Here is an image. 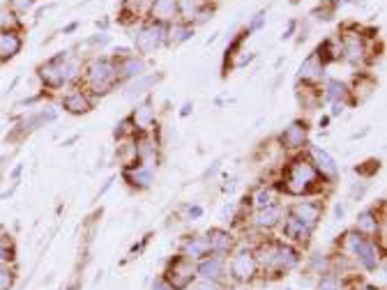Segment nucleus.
<instances>
[{
	"instance_id": "obj_20",
	"label": "nucleus",
	"mask_w": 387,
	"mask_h": 290,
	"mask_svg": "<svg viewBox=\"0 0 387 290\" xmlns=\"http://www.w3.org/2000/svg\"><path fill=\"white\" fill-rule=\"evenodd\" d=\"M224 270H226V262L222 256H206L201 258V262L196 265V274L208 281H219L224 277Z\"/></svg>"
},
{
	"instance_id": "obj_2",
	"label": "nucleus",
	"mask_w": 387,
	"mask_h": 290,
	"mask_svg": "<svg viewBox=\"0 0 387 290\" xmlns=\"http://www.w3.org/2000/svg\"><path fill=\"white\" fill-rule=\"evenodd\" d=\"M78 83H81V90H85L90 97H100V95L111 92L113 87L120 83L116 60L102 58V56L88 60V65L83 67Z\"/></svg>"
},
{
	"instance_id": "obj_36",
	"label": "nucleus",
	"mask_w": 387,
	"mask_h": 290,
	"mask_svg": "<svg viewBox=\"0 0 387 290\" xmlns=\"http://www.w3.org/2000/svg\"><path fill=\"white\" fill-rule=\"evenodd\" d=\"M251 200H256V205H258V207H268V205L275 203V196H272V189L263 187V189L256 193V198H251Z\"/></svg>"
},
{
	"instance_id": "obj_38",
	"label": "nucleus",
	"mask_w": 387,
	"mask_h": 290,
	"mask_svg": "<svg viewBox=\"0 0 387 290\" xmlns=\"http://www.w3.org/2000/svg\"><path fill=\"white\" fill-rule=\"evenodd\" d=\"M311 267L318 270V274H328V267H330V260L323 258V256H314L311 258Z\"/></svg>"
},
{
	"instance_id": "obj_14",
	"label": "nucleus",
	"mask_w": 387,
	"mask_h": 290,
	"mask_svg": "<svg viewBox=\"0 0 387 290\" xmlns=\"http://www.w3.org/2000/svg\"><path fill=\"white\" fill-rule=\"evenodd\" d=\"M63 109L72 113V116H83V113L93 109V97L81 90V87H74V90H69L63 97Z\"/></svg>"
},
{
	"instance_id": "obj_24",
	"label": "nucleus",
	"mask_w": 387,
	"mask_h": 290,
	"mask_svg": "<svg viewBox=\"0 0 387 290\" xmlns=\"http://www.w3.org/2000/svg\"><path fill=\"white\" fill-rule=\"evenodd\" d=\"M182 253L191 260H201L210 256V244H208V237L206 235H196V237H189L187 242L182 244Z\"/></svg>"
},
{
	"instance_id": "obj_26",
	"label": "nucleus",
	"mask_w": 387,
	"mask_h": 290,
	"mask_svg": "<svg viewBox=\"0 0 387 290\" xmlns=\"http://www.w3.org/2000/svg\"><path fill=\"white\" fill-rule=\"evenodd\" d=\"M281 222H284V235L288 237L290 242H300V244L309 242V237H311L309 228H304L300 222H295L290 215H286V219H281Z\"/></svg>"
},
{
	"instance_id": "obj_6",
	"label": "nucleus",
	"mask_w": 387,
	"mask_h": 290,
	"mask_svg": "<svg viewBox=\"0 0 387 290\" xmlns=\"http://www.w3.org/2000/svg\"><path fill=\"white\" fill-rule=\"evenodd\" d=\"M194 279H196V265H194V260L187 258L184 253L180 256H175L169 267L164 272V281L169 284L173 290H184L194 284Z\"/></svg>"
},
{
	"instance_id": "obj_5",
	"label": "nucleus",
	"mask_w": 387,
	"mask_h": 290,
	"mask_svg": "<svg viewBox=\"0 0 387 290\" xmlns=\"http://www.w3.org/2000/svg\"><path fill=\"white\" fill-rule=\"evenodd\" d=\"M339 47H341V58L350 65H364V60L369 58V47L362 35V28L348 25L339 35Z\"/></svg>"
},
{
	"instance_id": "obj_7",
	"label": "nucleus",
	"mask_w": 387,
	"mask_h": 290,
	"mask_svg": "<svg viewBox=\"0 0 387 290\" xmlns=\"http://www.w3.org/2000/svg\"><path fill=\"white\" fill-rule=\"evenodd\" d=\"M288 215L314 233V228L318 226L321 217H323V205L318 200H300V203L288 207Z\"/></svg>"
},
{
	"instance_id": "obj_10",
	"label": "nucleus",
	"mask_w": 387,
	"mask_h": 290,
	"mask_svg": "<svg viewBox=\"0 0 387 290\" xmlns=\"http://www.w3.org/2000/svg\"><path fill=\"white\" fill-rule=\"evenodd\" d=\"M148 19L166 25L180 21V0H153L148 7Z\"/></svg>"
},
{
	"instance_id": "obj_1",
	"label": "nucleus",
	"mask_w": 387,
	"mask_h": 290,
	"mask_svg": "<svg viewBox=\"0 0 387 290\" xmlns=\"http://www.w3.org/2000/svg\"><path fill=\"white\" fill-rule=\"evenodd\" d=\"M321 173L316 171L314 162L309 159V155H297L293 157L286 169L284 178H281V191H286L288 196H309V193L321 191Z\"/></svg>"
},
{
	"instance_id": "obj_11",
	"label": "nucleus",
	"mask_w": 387,
	"mask_h": 290,
	"mask_svg": "<svg viewBox=\"0 0 387 290\" xmlns=\"http://www.w3.org/2000/svg\"><path fill=\"white\" fill-rule=\"evenodd\" d=\"M63 56H65V51H60V54L56 58H51L47 60L44 65H40L37 69V74L42 78V83L51 87V90H58V87H63L65 85V78H63V69H60V63H63Z\"/></svg>"
},
{
	"instance_id": "obj_23",
	"label": "nucleus",
	"mask_w": 387,
	"mask_h": 290,
	"mask_svg": "<svg viewBox=\"0 0 387 290\" xmlns=\"http://www.w3.org/2000/svg\"><path fill=\"white\" fill-rule=\"evenodd\" d=\"M381 228H385V222H383V219H378V215L374 212V210H364V212L359 215L357 222H355V231L362 233L364 237L378 235Z\"/></svg>"
},
{
	"instance_id": "obj_41",
	"label": "nucleus",
	"mask_w": 387,
	"mask_h": 290,
	"mask_svg": "<svg viewBox=\"0 0 387 290\" xmlns=\"http://www.w3.org/2000/svg\"><path fill=\"white\" fill-rule=\"evenodd\" d=\"M153 290H173V288H171L169 284H166L164 279H157L155 284H153Z\"/></svg>"
},
{
	"instance_id": "obj_29",
	"label": "nucleus",
	"mask_w": 387,
	"mask_h": 290,
	"mask_svg": "<svg viewBox=\"0 0 387 290\" xmlns=\"http://www.w3.org/2000/svg\"><path fill=\"white\" fill-rule=\"evenodd\" d=\"M21 14H16L7 3H0V30H21Z\"/></svg>"
},
{
	"instance_id": "obj_34",
	"label": "nucleus",
	"mask_w": 387,
	"mask_h": 290,
	"mask_svg": "<svg viewBox=\"0 0 387 290\" xmlns=\"http://www.w3.org/2000/svg\"><path fill=\"white\" fill-rule=\"evenodd\" d=\"M316 290H344V284H341L337 277H332L330 272H328V274L318 279V284H316Z\"/></svg>"
},
{
	"instance_id": "obj_8",
	"label": "nucleus",
	"mask_w": 387,
	"mask_h": 290,
	"mask_svg": "<svg viewBox=\"0 0 387 290\" xmlns=\"http://www.w3.org/2000/svg\"><path fill=\"white\" fill-rule=\"evenodd\" d=\"M306 138H309V125L304 120H295L281 131L279 136V145L284 150H302L306 145Z\"/></svg>"
},
{
	"instance_id": "obj_37",
	"label": "nucleus",
	"mask_w": 387,
	"mask_h": 290,
	"mask_svg": "<svg viewBox=\"0 0 387 290\" xmlns=\"http://www.w3.org/2000/svg\"><path fill=\"white\" fill-rule=\"evenodd\" d=\"M7 5H10L16 14H23V12H28L30 7L35 5V0H7Z\"/></svg>"
},
{
	"instance_id": "obj_16",
	"label": "nucleus",
	"mask_w": 387,
	"mask_h": 290,
	"mask_svg": "<svg viewBox=\"0 0 387 290\" xmlns=\"http://www.w3.org/2000/svg\"><path fill=\"white\" fill-rule=\"evenodd\" d=\"M113 60H116V65H118L120 83H122V81H127V78H138V76H143V72H145L143 58H138V56H134V54H127V56L113 58Z\"/></svg>"
},
{
	"instance_id": "obj_9",
	"label": "nucleus",
	"mask_w": 387,
	"mask_h": 290,
	"mask_svg": "<svg viewBox=\"0 0 387 290\" xmlns=\"http://www.w3.org/2000/svg\"><path fill=\"white\" fill-rule=\"evenodd\" d=\"M256 258H254V251L249 249H242L237 251L233 260H231V274L235 281H242V284H247V281H251L254 277H256Z\"/></svg>"
},
{
	"instance_id": "obj_22",
	"label": "nucleus",
	"mask_w": 387,
	"mask_h": 290,
	"mask_svg": "<svg viewBox=\"0 0 387 290\" xmlns=\"http://www.w3.org/2000/svg\"><path fill=\"white\" fill-rule=\"evenodd\" d=\"M125 180L136 189H148L153 184V171L138 162V164L127 166L125 169Z\"/></svg>"
},
{
	"instance_id": "obj_44",
	"label": "nucleus",
	"mask_w": 387,
	"mask_h": 290,
	"mask_svg": "<svg viewBox=\"0 0 387 290\" xmlns=\"http://www.w3.org/2000/svg\"><path fill=\"white\" fill-rule=\"evenodd\" d=\"M23 171V166L19 164V166H16V169H14V173H12V178H19V173Z\"/></svg>"
},
{
	"instance_id": "obj_35",
	"label": "nucleus",
	"mask_w": 387,
	"mask_h": 290,
	"mask_svg": "<svg viewBox=\"0 0 387 290\" xmlns=\"http://www.w3.org/2000/svg\"><path fill=\"white\" fill-rule=\"evenodd\" d=\"M14 286V274L12 270L0 262V290H12Z\"/></svg>"
},
{
	"instance_id": "obj_3",
	"label": "nucleus",
	"mask_w": 387,
	"mask_h": 290,
	"mask_svg": "<svg viewBox=\"0 0 387 290\" xmlns=\"http://www.w3.org/2000/svg\"><path fill=\"white\" fill-rule=\"evenodd\" d=\"M341 251L355 256L359 260V265L369 272L378 270V262H381V251H378V247L369 240V237H364L357 231H348L344 235V247H341Z\"/></svg>"
},
{
	"instance_id": "obj_18",
	"label": "nucleus",
	"mask_w": 387,
	"mask_h": 290,
	"mask_svg": "<svg viewBox=\"0 0 387 290\" xmlns=\"http://www.w3.org/2000/svg\"><path fill=\"white\" fill-rule=\"evenodd\" d=\"M23 47L21 30H0V63L12 60Z\"/></svg>"
},
{
	"instance_id": "obj_19",
	"label": "nucleus",
	"mask_w": 387,
	"mask_h": 290,
	"mask_svg": "<svg viewBox=\"0 0 387 290\" xmlns=\"http://www.w3.org/2000/svg\"><path fill=\"white\" fill-rule=\"evenodd\" d=\"M281 219H284V210H281V205L272 203L268 207H258L256 217H254V224H256V228H261V231H272V228H277L281 224Z\"/></svg>"
},
{
	"instance_id": "obj_42",
	"label": "nucleus",
	"mask_w": 387,
	"mask_h": 290,
	"mask_svg": "<svg viewBox=\"0 0 387 290\" xmlns=\"http://www.w3.org/2000/svg\"><path fill=\"white\" fill-rule=\"evenodd\" d=\"M201 215H203V207H198V205L189 207V219H198Z\"/></svg>"
},
{
	"instance_id": "obj_45",
	"label": "nucleus",
	"mask_w": 387,
	"mask_h": 290,
	"mask_svg": "<svg viewBox=\"0 0 387 290\" xmlns=\"http://www.w3.org/2000/svg\"><path fill=\"white\" fill-rule=\"evenodd\" d=\"M76 28H78V23H72V25H67L65 32H72V30H76Z\"/></svg>"
},
{
	"instance_id": "obj_15",
	"label": "nucleus",
	"mask_w": 387,
	"mask_h": 290,
	"mask_svg": "<svg viewBox=\"0 0 387 290\" xmlns=\"http://www.w3.org/2000/svg\"><path fill=\"white\" fill-rule=\"evenodd\" d=\"M129 120H131V125H134L136 134H145V131H150L155 127L157 113H155L150 102H143V104H138V107L134 109V113L129 116Z\"/></svg>"
},
{
	"instance_id": "obj_33",
	"label": "nucleus",
	"mask_w": 387,
	"mask_h": 290,
	"mask_svg": "<svg viewBox=\"0 0 387 290\" xmlns=\"http://www.w3.org/2000/svg\"><path fill=\"white\" fill-rule=\"evenodd\" d=\"M14 260V244L7 235L0 237V262H12Z\"/></svg>"
},
{
	"instance_id": "obj_12",
	"label": "nucleus",
	"mask_w": 387,
	"mask_h": 290,
	"mask_svg": "<svg viewBox=\"0 0 387 290\" xmlns=\"http://www.w3.org/2000/svg\"><path fill=\"white\" fill-rule=\"evenodd\" d=\"M309 159L314 162L316 171L321 173V178H323V180L334 182V180L339 178V166H337V162H334L332 157L323 150V147H318V145H309Z\"/></svg>"
},
{
	"instance_id": "obj_25",
	"label": "nucleus",
	"mask_w": 387,
	"mask_h": 290,
	"mask_svg": "<svg viewBox=\"0 0 387 290\" xmlns=\"http://www.w3.org/2000/svg\"><path fill=\"white\" fill-rule=\"evenodd\" d=\"M51 120H56V111L54 109H42L37 113H32L30 118H25L19 127H16V134H30L32 129H37L40 125H44V122H51Z\"/></svg>"
},
{
	"instance_id": "obj_4",
	"label": "nucleus",
	"mask_w": 387,
	"mask_h": 290,
	"mask_svg": "<svg viewBox=\"0 0 387 290\" xmlns=\"http://www.w3.org/2000/svg\"><path fill=\"white\" fill-rule=\"evenodd\" d=\"M169 25L150 21V19L141 23L138 32L134 35V47L138 54L150 56V54H157V49H162L164 44H169Z\"/></svg>"
},
{
	"instance_id": "obj_30",
	"label": "nucleus",
	"mask_w": 387,
	"mask_h": 290,
	"mask_svg": "<svg viewBox=\"0 0 387 290\" xmlns=\"http://www.w3.org/2000/svg\"><path fill=\"white\" fill-rule=\"evenodd\" d=\"M359 90H362V95H359V102H364L367 97L376 90V78L369 76V74H357L353 78V87H348V95H357Z\"/></svg>"
},
{
	"instance_id": "obj_17",
	"label": "nucleus",
	"mask_w": 387,
	"mask_h": 290,
	"mask_svg": "<svg viewBox=\"0 0 387 290\" xmlns=\"http://www.w3.org/2000/svg\"><path fill=\"white\" fill-rule=\"evenodd\" d=\"M208 244H210V256H228L233 249V235L228 231H222V228H213L208 235Z\"/></svg>"
},
{
	"instance_id": "obj_21",
	"label": "nucleus",
	"mask_w": 387,
	"mask_h": 290,
	"mask_svg": "<svg viewBox=\"0 0 387 290\" xmlns=\"http://www.w3.org/2000/svg\"><path fill=\"white\" fill-rule=\"evenodd\" d=\"M323 74H325V65H323V60L316 56V51L309 56L302 63V67H300V81H304V83H318L321 78H323Z\"/></svg>"
},
{
	"instance_id": "obj_40",
	"label": "nucleus",
	"mask_w": 387,
	"mask_h": 290,
	"mask_svg": "<svg viewBox=\"0 0 387 290\" xmlns=\"http://www.w3.org/2000/svg\"><path fill=\"white\" fill-rule=\"evenodd\" d=\"M263 21H266V12H258L256 16H254V21L249 23V28H247V32L251 35V32H256L261 25H263Z\"/></svg>"
},
{
	"instance_id": "obj_31",
	"label": "nucleus",
	"mask_w": 387,
	"mask_h": 290,
	"mask_svg": "<svg viewBox=\"0 0 387 290\" xmlns=\"http://www.w3.org/2000/svg\"><path fill=\"white\" fill-rule=\"evenodd\" d=\"M160 78H162V74H148V76L143 74V76H138L136 81L127 87V97H136V95L148 92L155 83H160Z\"/></svg>"
},
{
	"instance_id": "obj_39",
	"label": "nucleus",
	"mask_w": 387,
	"mask_h": 290,
	"mask_svg": "<svg viewBox=\"0 0 387 290\" xmlns=\"http://www.w3.org/2000/svg\"><path fill=\"white\" fill-rule=\"evenodd\" d=\"M194 290H224V288L219 286L217 281H208V279H203V281H198V284H194Z\"/></svg>"
},
{
	"instance_id": "obj_43",
	"label": "nucleus",
	"mask_w": 387,
	"mask_h": 290,
	"mask_svg": "<svg viewBox=\"0 0 387 290\" xmlns=\"http://www.w3.org/2000/svg\"><path fill=\"white\" fill-rule=\"evenodd\" d=\"M293 30H295V21H290V25H288V30H284V35H281V37L284 40H288L290 35H293Z\"/></svg>"
},
{
	"instance_id": "obj_13",
	"label": "nucleus",
	"mask_w": 387,
	"mask_h": 290,
	"mask_svg": "<svg viewBox=\"0 0 387 290\" xmlns=\"http://www.w3.org/2000/svg\"><path fill=\"white\" fill-rule=\"evenodd\" d=\"M300 265V253L293 247V244L279 242L277 244V256H275V270H272V277H279L284 272H290Z\"/></svg>"
},
{
	"instance_id": "obj_46",
	"label": "nucleus",
	"mask_w": 387,
	"mask_h": 290,
	"mask_svg": "<svg viewBox=\"0 0 387 290\" xmlns=\"http://www.w3.org/2000/svg\"><path fill=\"white\" fill-rule=\"evenodd\" d=\"M359 290H381V288H376V286H364V288H359Z\"/></svg>"
},
{
	"instance_id": "obj_32",
	"label": "nucleus",
	"mask_w": 387,
	"mask_h": 290,
	"mask_svg": "<svg viewBox=\"0 0 387 290\" xmlns=\"http://www.w3.org/2000/svg\"><path fill=\"white\" fill-rule=\"evenodd\" d=\"M325 97H328L330 102H341V104H346L348 99V85L346 83H341L337 81V78H330L328 81V90H325Z\"/></svg>"
},
{
	"instance_id": "obj_27",
	"label": "nucleus",
	"mask_w": 387,
	"mask_h": 290,
	"mask_svg": "<svg viewBox=\"0 0 387 290\" xmlns=\"http://www.w3.org/2000/svg\"><path fill=\"white\" fill-rule=\"evenodd\" d=\"M297 97H300V104L306 109V111H314V109H318L321 107V99H323V95L321 90L316 87L314 83H304V87L300 85L297 87Z\"/></svg>"
},
{
	"instance_id": "obj_28",
	"label": "nucleus",
	"mask_w": 387,
	"mask_h": 290,
	"mask_svg": "<svg viewBox=\"0 0 387 290\" xmlns=\"http://www.w3.org/2000/svg\"><path fill=\"white\" fill-rule=\"evenodd\" d=\"M194 30H196V25H191L187 21H173L169 25V44H175V47H178V44L187 42L194 35Z\"/></svg>"
}]
</instances>
